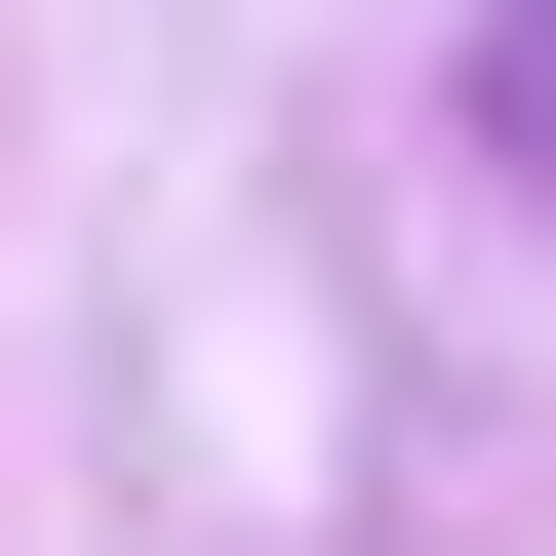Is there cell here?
Returning a JSON list of instances; mask_svg holds the SVG:
<instances>
[{
  "instance_id": "1",
  "label": "cell",
  "mask_w": 556,
  "mask_h": 556,
  "mask_svg": "<svg viewBox=\"0 0 556 556\" xmlns=\"http://www.w3.org/2000/svg\"><path fill=\"white\" fill-rule=\"evenodd\" d=\"M477 119H517V160H556V0H517V40H477Z\"/></svg>"
}]
</instances>
